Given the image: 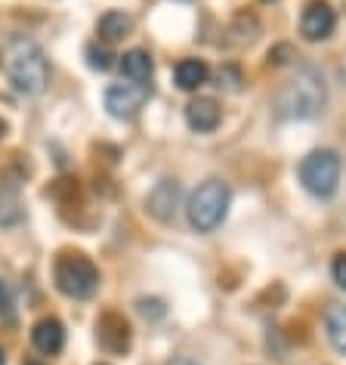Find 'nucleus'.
I'll use <instances>...</instances> for the list:
<instances>
[{"label": "nucleus", "mask_w": 346, "mask_h": 365, "mask_svg": "<svg viewBox=\"0 0 346 365\" xmlns=\"http://www.w3.org/2000/svg\"><path fill=\"white\" fill-rule=\"evenodd\" d=\"M327 87L313 66L297 68V75L276 93V115L281 121H309L325 108Z\"/></svg>", "instance_id": "f257e3e1"}, {"label": "nucleus", "mask_w": 346, "mask_h": 365, "mask_svg": "<svg viewBox=\"0 0 346 365\" xmlns=\"http://www.w3.org/2000/svg\"><path fill=\"white\" fill-rule=\"evenodd\" d=\"M4 68H6V78H10L13 90L22 96H38L50 84L47 53L28 38H19L10 43V50L4 56Z\"/></svg>", "instance_id": "f03ea898"}, {"label": "nucleus", "mask_w": 346, "mask_h": 365, "mask_svg": "<svg viewBox=\"0 0 346 365\" xmlns=\"http://www.w3.org/2000/svg\"><path fill=\"white\" fill-rule=\"evenodd\" d=\"M53 282H56V288L65 297L87 300V297H93L96 288H99V269L87 254L65 251L56 257V263H53Z\"/></svg>", "instance_id": "7ed1b4c3"}, {"label": "nucleus", "mask_w": 346, "mask_h": 365, "mask_svg": "<svg viewBox=\"0 0 346 365\" xmlns=\"http://www.w3.org/2000/svg\"><path fill=\"white\" fill-rule=\"evenodd\" d=\"M189 223L198 232H214L229 211V186L223 180H204L189 198Z\"/></svg>", "instance_id": "20e7f679"}, {"label": "nucleus", "mask_w": 346, "mask_h": 365, "mask_svg": "<svg viewBox=\"0 0 346 365\" xmlns=\"http://www.w3.org/2000/svg\"><path fill=\"white\" fill-rule=\"evenodd\" d=\"M300 182L309 195L331 198L340 186V155L331 149H315L300 161Z\"/></svg>", "instance_id": "39448f33"}, {"label": "nucleus", "mask_w": 346, "mask_h": 365, "mask_svg": "<svg viewBox=\"0 0 346 365\" xmlns=\"http://www.w3.org/2000/svg\"><path fill=\"white\" fill-rule=\"evenodd\" d=\"M149 96H152V84H136V81H130V84H112L105 90V108L112 118L127 121V118H136L142 112Z\"/></svg>", "instance_id": "423d86ee"}, {"label": "nucleus", "mask_w": 346, "mask_h": 365, "mask_svg": "<svg viewBox=\"0 0 346 365\" xmlns=\"http://www.w3.org/2000/svg\"><path fill=\"white\" fill-rule=\"evenodd\" d=\"M337 29V13L331 10L327 0H309L303 6V16H300V34L303 41L315 43V41H325L331 38Z\"/></svg>", "instance_id": "0eeeda50"}, {"label": "nucleus", "mask_w": 346, "mask_h": 365, "mask_svg": "<svg viewBox=\"0 0 346 365\" xmlns=\"http://www.w3.org/2000/svg\"><path fill=\"white\" fill-rule=\"evenodd\" d=\"M96 341L105 353H115L121 356L130 350V322L121 316V313H103L96 322Z\"/></svg>", "instance_id": "6e6552de"}, {"label": "nucleus", "mask_w": 346, "mask_h": 365, "mask_svg": "<svg viewBox=\"0 0 346 365\" xmlns=\"http://www.w3.org/2000/svg\"><path fill=\"white\" fill-rule=\"evenodd\" d=\"M177 207H179V182L177 180H161L149 192V198H145V211L161 223H170L173 217H177Z\"/></svg>", "instance_id": "1a4fd4ad"}, {"label": "nucleus", "mask_w": 346, "mask_h": 365, "mask_svg": "<svg viewBox=\"0 0 346 365\" xmlns=\"http://www.w3.org/2000/svg\"><path fill=\"white\" fill-rule=\"evenodd\" d=\"M220 121H223V108L211 96H198L186 106V124L195 133H214L220 127Z\"/></svg>", "instance_id": "9d476101"}, {"label": "nucleus", "mask_w": 346, "mask_h": 365, "mask_svg": "<svg viewBox=\"0 0 346 365\" xmlns=\"http://www.w3.org/2000/svg\"><path fill=\"white\" fill-rule=\"evenodd\" d=\"M31 344H34V350L43 356H56V353H62V346H65V328L53 316L41 319V322H34V328H31Z\"/></svg>", "instance_id": "9b49d317"}, {"label": "nucleus", "mask_w": 346, "mask_h": 365, "mask_svg": "<svg viewBox=\"0 0 346 365\" xmlns=\"http://www.w3.org/2000/svg\"><path fill=\"white\" fill-rule=\"evenodd\" d=\"M207 78H211V68H207V62L204 59H179L177 62V68H173V81H177V87L179 90H198L201 84H207Z\"/></svg>", "instance_id": "f8f14e48"}, {"label": "nucleus", "mask_w": 346, "mask_h": 365, "mask_svg": "<svg viewBox=\"0 0 346 365\" xmlns=\"http://www.w3.org/2000/svg\"><path fill=\"white\" fill-rule=\"evenodd\" d=\"M121 59V75L127 81H136V84H149L152 81V71H154V62L145 50H127Z\"/></svg>", "instance_id": "ddd939ff"}, {"label": "nucleus", "mask_w": 346, "mask_h": 365, "mask_svg": "<svg viewBox=\"0 0 346 365\" xmlns=\"http://www.w3.org/2000/svg\"><path fill=\"white\" fill-rule=\"evenodd\" d=\"M130 29H133L130 16L121 13V10H108L103 19H99V41L117 43V41H124L127 34H130Z\"/></svg>", "instance_id": "4468645a"}, {"label": "nucleus", "mask_w": 346, "mask_h": 365, "mask_svg": "<svg viewBox=\"0 0 346 365\" xmlns=\"http://www.w3.org/2000/svg\"><path fill=\"white\" fill-rule=\"evenodd\" d=\"M325 328H327V341L334 344V350L346 353V307H331L327 309Z\"/></svg>", "instance_id": "2eb2a0df"}, {"label": "nucleus", "mask_w": 346, "mask_h": 365, "mask_svg": "<svg viewBox=\"0 0 346 365\" xmlns=\"http://www.w3.org/2000/svg\"><path fill=\"white\" fill-rule=\"evenodd\" d=\"M87 66L93 68V71H108L115 66V53H112V43H105V41H93V43H87Z\"/></svg>", "instance_id": "dca6fc26"}, {"label": "nucleus", "mask_w": 346, "mask_h": 365, "mask_svg": "<svg viewBox=\"0 0 346 365\" xmlns=\"http://www.w3.org/2000/svg\"><path fill=\"white\" fill-rule=\"evenodd\" d=\"M22 217H25V211H22L16 192H10V189L0 186V226H13V223H19Z\"/></svg>", "instance_id": "f3484780"}, {"label": "nucleus", "mask_w": 346, "mask_h": 365, "mask_svg": "<svg viewBox=\"0 0 346 365\" xmlns=\"http://www.w3.org/2000/svg\"><path fill=\"white\" fill-rule=\"evenodd\" d=\"M216 87H226V90H238L241 87V71L235 66H223L216 71Z\"/></svg>", "instance_id": "a211bd4d"}, {"label": "nucleus", "mask_w": 346, "mask_h": 365, "mask_svg": "<svg viewBox=\"0 0 346 365\" xmlns=\"http://www.w3.org/2000/svg\"><path fill=\"white\" fill-rule=\"evenodd\" d=\"M13 316H16V304H13L10 285L0 279V319H4V322H13Z\"/></svg>", "instance_id": "6ab92c4d"}, {"label": "nucleus", "mask_w": 346, "mask_h": 365, "mask_svg": "<svg viewBox=\"0 0 346 365\" xmlns=\"http://www.w3.org/2000/svg\"><path fill=\"white\" fill-rule=\"evenodd\" d=\"M290 56H294V50H290L288 43H278L276 50H269V66H276V68L278 66H288Z\"/></svg>", "instance_id": "aec40b11"}, {"label": "nucleus", "mask_w": 346, "mask_h": 365, "mask_svg": "<svg viewBox=\"0 0 346 365\" xmlns=\"http://www.w3.org/2000/svg\"><path fill=\"white\" fill-rule=\"evenodd\" d=\"M331 276H334L337 285H340V288L346 291V251H343V254H337V257H334V263H331Z\"/></svg>", "instance_id": "412c9836"}, {"label": "nucleus", "mask_w": 346, "mask_h": 365, "mask_svg": "<svg viewBox=\"0 0 346 365\" xmlns=\"http://www.w3.org/2000/svg\"><path fill=\"white\" fill-rule=\"evenodd\" d=\"M140 313L145 316V319H161L167 309H164V304L161 300H140Z\"/></svg>", "instance_id": "4be33fe9"}, {"label": "nucleus", "mask_w": 346, "mask_h": 365, "mask_svg": "<svg viewBox=\"0 0 346 365\" xmlns=\"http://www.w3.org/2000/svg\"><path fill=\"white\" fill-rule=\"evenodd\" d=\"M167 365H198V362H192V359H186V356H173V359H170Z\"/></svg>", "instance_id": "5701e85b"}, {"label": "nucleus", "mask_w": 346, "mask_h": 365, "mask_svg": "<svg viewBox=\"0 0 346 365\" xmlns=\"http://www.w3.org/2000/svg\"><path fill=\"white\" fill-rule=\"evenodd\" d=\"M0 365H6V356H4V350H0Z\"/></svg>", "instance_id": "b1692460"}, {"label": "nucleus", "mask_w": 346, "mask_h": 365, "mask_svg": "<svg viewBox=\"0 0 346 365\" xmlns=\"http://www.w3.org/2000/svg\"><path fill=\"white\" fill-rule=\"evenodd\" d=\"M4 133H6V124H4V121H0V136H4Z\"/></svg>", "instance_id": "393cba45"}, {"label": "nucleus", "mask_w": 346, "mask_h": 365, "mask_svg": "<svg viewBox=\"0 0 346 365\" xmlns=\"http://www.w3.org/2000/svg\"><path fill=\"white\" fill-rule=\"evenodd\" d=\"M263 4H272V0H263Z\"/></svg>", "instance_id": "a878e982"}]
</instances>
